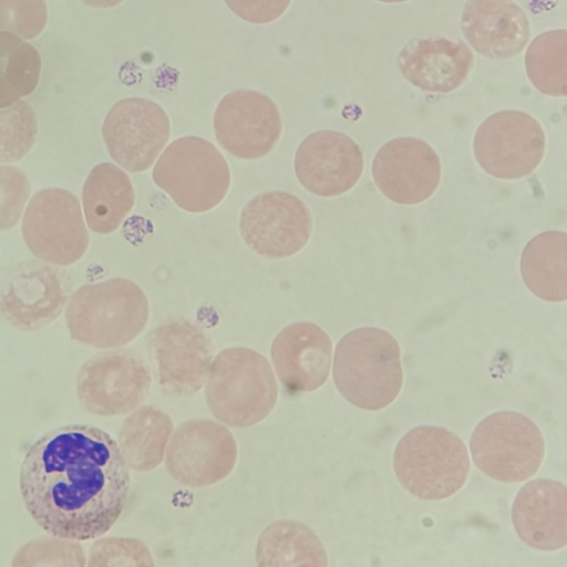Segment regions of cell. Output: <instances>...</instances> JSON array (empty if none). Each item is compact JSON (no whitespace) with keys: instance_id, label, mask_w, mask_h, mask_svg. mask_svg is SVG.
Segmentation results:
<instances>
[{"instance_id":"cell-1","label":"cell","mask_w":567,"mask_h":567,"mask_svg":"<svg viewBox=\"0 0 567 567\" xmlns=\"http://www.w3.org/2000/svg\"><path fill=\"white\" fill-rule=\"evenodd\" d=\"M19 484L27 511L43 530L89 540L104 535L121 516L130 472L106 432L74 424L44 434L29 449Z\"/></svg>"},{"instance_id":"cell-2","label":"cell","mask_w":567,"mask_h":567,"mask_svg":"<svg viewBox=\"0 0 567 567\" xmlns=\"http://www.w3.org/2000/svg\"><path fill=\"white\" fill-rule=\"evenodd\" d=\"M332 375L351 404L371 411L383 409L399 395L403 383L399 343L380 328L354 329L336 347Z\"/></svg>"},{"instance_id":"cell-3","label":"cell","mask_w":567,"mask_h":567,"mask_svg":"<svg viewBox=\"0 0 567 567\" xmlns=\"http://www.w3.org/2000/svg\"><path fill=\"white\" fill-rule=\"evenodd\" d=\"M205 398L213 415L237 429L265 420L278 399V385L268 360L259 352L235 347L220 351L206 379Z\"/></svg>"},{"instance_id":"cell-4","label":"cell","mask_w":567,"mask_h":567,"mask_svg":"<svg viewBox=\"0 0 567 567\" xmlns=\"http://www.w3.org/2000/svg\"><path fill=\"white\" fill-rule=\"evenodd\" d=\"M65 321L71 338L99 349L125 346L148 321V301L133 281L111 278L79 288L70 298Z\"/></svg>"},{"instance_id":"cell-5","label":"cell","mask_w":567,"mask_h":567,"mask_svg":"<svg viewBox=\"0 0 567 567\" xmlns=\"http://www.w3.org/2000/svg\"><path fill=\"white\" fill-rule=\"evenodd\" d=\"M393 466L399 482L412 495L440 501L461 489L471 463L456 434L440 426L420 425L398 442Z\"/></svg>"},{"instance_id":"cell-6","label":"cell","mask_w":567,"mask_h":567,"mask_svg":"<svg viewBox=\"0 0 567 567\" xmlns=\"http://www.w3.org/2000/svg\"><path fill=\"white\" fill-rule=\"evenodd\" d=\"M152 177L179 208L190 213L215 208L230 185L224 156L213 143L197 136L172 142L157 159Z\"/></svg>"},{"instance_id":"cell-7","label":"cell","mask_w":567,"mask_h":567,"mask_svg":"<svg viewBox=\"0 0 567 567\" xmlns=\"http://www.w3.org/2000/svg\"><path fill=\"white\" fill-rule=\"evenodd\" d=\"M470 449L475 465L484 474L496 481L519 483L538 471L545 442L530 419L517 412L501 411L476 425Z\"/></svg>"},{"instance_id":"cell-8","label":"cell","mask_w":567,"mask_h":567,"mask_svg":"<svg viewBox=\"0 0 567 567\" xmlns=\"http://www.w3.org/2000/svg\"><path fill=\"white\" fill-rule=\"evenodd\" d=\"M22 235L37 258L58 266L76 262L89 246L80 203L62 188L42 189L31 198L22 220Z\"/></svg>"},{"instance_id":"cell-9","label":"cell","mask_w":567,"mask_h":567,"mask_svg":"<svg viewBox=\"0 0 567 567\" xmlns=\"http://www.w3.org/2000/svg\"><path fill=\"white\" fill-rule=\"evenodd\" d=\"M545 153L540 124L522 111H501L488 116L477 128L474 154L489 175L514 179L529 175Z\"/></svg>"},{"instance_id":"cell-10","label":"cell","mask_w":567,"mask_h":567,"mask_svg":"<svg viewBox=\"0 0 567 567\" xmlns=\"http://www.w3.org/2000/svg\"><path fill=\"white\" fill-rule=\"evenodd\" d=\"M148 350L159 386L177 396L203 388L215 352L204 330L182 318L168 319L153 329Z\"/></svg>"},{"instance_id":"cell-11","label":"cell","mask_w":567,"mask_h":567,"mask_svg":"<svg viewBox=\"0 0 567 567\" xmlns=\"http://www.w3.org/2000/svg\"><path fill=\"white\" fill-rule=\"evenodd\" d=\"M148 365L128 351L97 353L79 371L76 394L93 414L114 416L136 409L151 388Z\"/></svg>"},{"instance_id":"cell-12","label":"cell","mask_w":567,"mask_h":567,"mask_svg":"<svg viewBox=\"0 0 567 567\" xmlns=\"http://www.w3.org/2000/svg\"><path fill=\"white\" fill-rule=\"evenodd\" d=\"M237 461L230 431L212 420L179 424L167 444L165 464L171 476L190 487H204L226 478Z\"/></svg>"},{"instance_id":"cell-13","label":"cell","mask_w":567,"mask_h":567,"mask_svg":"<svg viewBox=\"0 0 567 567\" xmlns=\"http://www.w3.org/2000/svg\"><path fill=\"white\" fill-rule=\"evenodd\" d=\"M68 300V288L54 267L23 260L0 269V312L13 327L31 331L53 322Z\"/></svg>"},{"instance_id":"cell-14","label":"cell","mask_w":567,"mask_h":567,"mask_svg":"<svg viewBox=\"0 0 567 567\" xmlns=\"http://www.w3.org/2000/svg\"><path fill=\"white\" fill-rule=\"evenodd\" d=\"M171 133L166 112L155 102L127 97L105 116L102 135L109 154L124 169H148L167 144Z\"/></svg>"},{"instance_id":"cell-15","label":"cell","mask_w":567,"mask_h":567,"mask_svg":"<svg viewBox=\"0 0 567 567\" xmlns=\"http://www.w3.org/2000/svg\"><path fill=\"white\" fill-rule=\"evenodd\" d=\"M239 229L254 251L266 258H286L308 243L312 219L307 206L295 195L269 192L255 196L244 207Z\"/></svg>"},{"instance_id":"cell-16","label":"cell","mask_w":567,"mask_h":567,"mask_svg":"<svg viewBox=\"0 0 567 567\" xmlns=\"http://www.w3.org/2000/svg\"><path fill=\"white\" fill-rule=\"evenodd\" d=\"M214 131L219 145L233 156L255 159L266 156L281 134V118L267 95L236 90L226 94L214 114Z\"/></svg>"},{"instance_id":"cell-17","label":"cell","mask_w":567,"mask_h":567,"mask_svg":"<svg viewBox=\"0 0 567 567\" xmlns=\"http://www.w3.org/2000/svg\"><path fill=\"white\" fill-rule=\"evenodd\" d=\"M378 189L390 200L414 205L430 198L441 178L436 152L424 141L399 137L385 143L372 162Z\"/></svg>"},{"instance_id":"cell-18","label":"cell","mask_w":567,"mask_h":567,"mask_svg":"<svg viewBox=\"0 0 567 567\" xmlns=\"http://www.w3.org/2000/svg\"><path fill=\"white\" fill-rule=\"evenodd\" d=\"M295 172L310 193L331 197L351 189L363 172V155L349 136L336 131L308 135L295 155Z\"/></svg>"},{"instance_id":"cell-19","label":"cell","mask_w":567,"mask_h":567,"mask_svg":"<svg viewBox=\"0 0 567 567\" xmlns=\"http://www.w3.org/2000/svg\"><path fill=\"white\" fill-rule=\"evenodd\" d=\"M270 352L274 369L289 392L313 391L328 379L332 343L315 323L296 322L284 328L274 339Z\"/></svg>"},{"instance_id":"cell-20","label":"cell","mask_w":567,"mask_h":567,"mask_svg":"<svg viewBox=\"0 0 567 567\" xmlns=\"http://www.w3.org/2000/svg\"><path fill=\"white\" fill-rule=\"evenodd\" d=\"M512 519L519 538L539 550H557L567 544V489L557 481L526 483L517 493Z\"/></svg>"},{"instance_id":"cell-21","label":"cell","mask_w":567,"mask_h":567,"mask_svg":"<svg viewBox=\"0 0 567 567\" xmlns=\"http://www.w3.org/2000/svg\"><path fill=\"white\" fill-rule=\"evenodd\" d=\"M461 29L470 45L491 59L517 55L530 37L528 18L513 0H470Z\"/></svg>"},{"instance_id":"cell-22","label":"cell","mask_w":567,"mask_h":567,"mask_svg":"<svg viewBox=\"0 0 567 567\" xmlns=\"http://www.w3.org/2000/svg\"><path fill=\"white\" fill-rule=\"evenodd\" d=\"M403 76L423 91L447 93L461 86L474 62L461 41L429 37L410 41L400 52Z\"/></svg>"},{"instance_id":"cell-23","label":"cell","mask_w":567,"mask_h":567,"mask_svg":"<svg viewBox=\"0 0 567 567\" xmlns=\"http://www.w3.org/2000/svg\"><path fill=\"white\" fill-rule=\"evenodd\" d=\"M132 183L124 171L111 163L97 164L83 185L84 216L91 230H116L134 206Z\"/></svg>"},{"instance_id":"cell-24","label":"cell","mask_w":567,"mask_h":567,"mask_svg":"<svg viewBox=\"0 0 567 567\" xmlns=\"http://www.w3.org/2000/svg\"><path fill=\"white\" fill-rule=\"evenodd\" d=\"M520 274L527 288L547 301L567 298V235L545 231L525 246L520 258Z\"/></svg>"},{"instance_id":"cell-25","label":"cell","mask_w":567,"mask_h":567,"mask_svg":"<svg viewBox=\"0 0 567 567\" xmlns=\"http://www.w3.org/2000/svg\"><path fill=\"white\" fill-rule=\"evenodd\" d=\"M173 422L153 405H143L125 419L118 433V447L126 465L137 472L156 468L164 458Z\"/></svg>"},{"instance_id":"cell-26","label":"cell","mask_w":567,"mask_h":567,"mask_svg":"<svg viewBox=\"0 0 567 567\" xmlns=\"http://www.w3.org/2000/svg\"><path fill=\"white\" fill-rule=\"evenodd\" d=\"M258 566H327L328 556L319 537L299 522L280 520L259 536Z\"/></svg>"},{"instance_id":"cell-27","label":"cell","mask_w":567,"mask_h":567,"mask_svg":"<svg viewBox=\"0 0 567 567\" xmlns=\"http://www.w3.org/2000/svg\"><path fill=\"white\" fill-rule=\"evenodd\" d=\"M41 75V58L20 37L0 31V107L31 94Z\"/></svg>"},{"instance_id":"cell-28","label":"cell","mask_w":567,"mask_h":567,"mask_svg":"<svg viewBox=\"0 0 567 567\" xmlns=\"http://www.w3.org/2000/svg\"><path fill=\"white\" fill-rule=\"evenodd\" d=\"M526 73L533 85L550 96L567 94V31L537 35L525 55Z\"/></svg>"},{"instance_id":"cell-29","label":"cell","mask_w":567,"mask_h":567,"mask_svg":"<svg viewBox=\"0 0 567 567\" xmlns=\"http://www.w3.org/2000/svg\"><path fill=\"white\" fill-rule=\"evenodd\" d=\"M38 122L33 109L24 101L0 107V163L23 158L33 146Z\"/></svg>"},{"instance_id":"cell-30","label":"cell","mask_w":567,"mask_h":567,"mask_svg":"<svg viewBox=\"0 0 567 567\" xmlns=\"http://www.w3.org/2000/svg\"><path fill=\"white\" fill-rule=\"evenodd\" d=\"M12 566H84L85 554L78 543L65 538L42 537L24 544Z\"/></svg>"},{"instance_id":"cell-31","label":"cell","mask_w":567,"mask_h":567,"mask_svg":"<svg viewBox=\"0 0 567 567\" xmlns=\"http://www.w3.org/2000/svg\"><path fill=\"white\" fill-rule=\"evenodd\" d=\"M47 23L45 0H0V31L32 40L42 33Z\"/></svg>"},{"instance_id":"cell-32","label":"cell","mask_w":567,"mask_h":567,"mask_svg":"<svg viewBox=\"0 0 567 567\" xmlns=\"http://www.w3.org/2000/svg\"><path fill=\"white\" fill-rule=\"evenodd\" d=\"M89 566H154L148 548L135 538L109 537L95 542Z\"/></svg>"},{"instance_id":"cell-33","label":"cell","mask_w":567,"mask_h":567,"mask_svg":"<svg viewBox=\"0 0 567 567\" xmlns=\"http://www.w3.org/2000/svg\"><path fill=\"white\" fill-rule=\"evenodd\" d=\"M30 190L29 179L21 169L0 165V231L18 223Z\"/></svg>"},{"instance_id":"cell-34","label":"cell","mask_w":567,"mask_h":567,"mask_svg":"<svg viewBox=\"0 0 567 567\" xmlns=\"http://www.w3.org/2000/svg\"><path fill=\"white\" fill-rule=\"evenodd\" d=\"M291 0H225L240 19L250 23H269L281 17Z\"/></svg>"},{"instance_id":"cell-35","label":"cell","mask_w":567,"mask_h":567,"mask_svg":"<svg viewBox=\"0 0 567 567\" xmlns=\"http://www.w3.org/2000/svg\"><path fill=\"white\" fill-rule=\"evenodd\" d=\"M81 2L93 8H112L120 4L124 0H80Z\"/></svg>"},{"instance_id":"cell-36","label":"cell","mask_w":567,"mask_h":567,"mask_svg":"<svg viewBox=\"0 0 567 567\" xmlns=\"http://www.w3.org/2000/svg\"><path fill=\"white\" fill-rule=\"evenodd\" d=\"M378 1L384 2V3H399V2H404L408 0H378Z\"/></svg>"}]
</instances>
